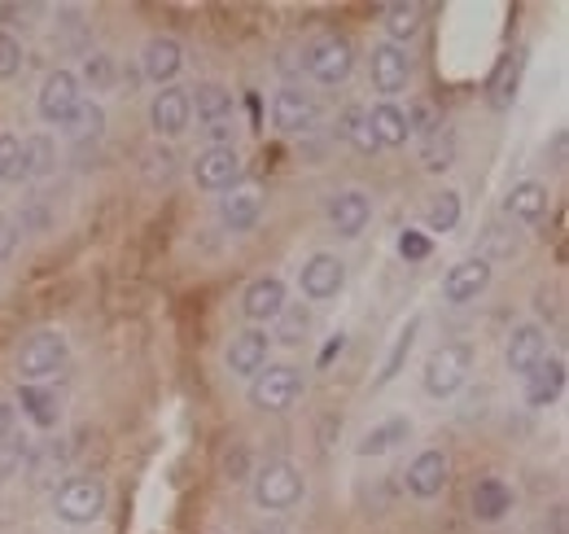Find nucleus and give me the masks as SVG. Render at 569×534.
Segmentation results:
<instances>
[{"label":"nucleus","instance_id":"obj_19","mask_svg":"<svg viewBox=\"0 0 569 534\" xmlns=\"http://www.w3.org/2000/svg\"><path fill=\"white\" fill-rule=\"evenodd\" d=\"M53 162H58V149H53V140L44 132L27 136L22 145H18V167H13V185H31V180H40V176H49L53 171Z\"/></svg>","mask_w":569,"mask_h":534},{"label":"nucleus","instance_id":"obj_11","mask_svg":"<svg viewBox=\"0 0 569 534\" xmlns=\"http://www.w3.org/2000/svg\"><path fill=\"white\" fill-rule=\"evenodd\" d=\"M316 119H320V110H316L311 92H302V88H281V92L272 97V123H277V132H284V136L311 132Z\"/></svg>","mask_w":569,"mask_h":534},{"label":"nucleus","instance_id":"obj_40","mask_svg":"<svg viewBox=\"0 0 569 534\" xmlns=\"http://www.w3.org/2000/svg\"><path fill=\"white\" fill-rule=\"evenodd\" d=\"M403 119H408V132L421 136V140H426V136H433L438 128H442V119H438V110H433L429 101H417V106H412V110H408Z\"/></svg>","mask_w":569,"mask_h":534},{"label":"nucleus","instance_id":"obj_36","mask_svg":"<svg viewBox=\"0 0 569 534\" xmlns=\"http://www.w3.org/2000/svg\"><path fill=\"white\" fill-rule=\"evenodd\" d=\"M272 325H277V342L298 346V342L307 337V329H311V312H307V307H289V303H284V312L272 320Z\"/></svg>","mask_w":569,"mask_h":534},{"label":"nucleus","instance_id":"obj_17","mask_svg":"<svg viewBox=\"0 0 569 534\" xmlns=\"http://www.w3.org/2000/svg\"><path fill=\"white\" fill-rule=\"evenodd\" d=\"M189 92L184 88H162L153 101H149V123L158 136H180L189 132Z\"/></svg>","mask_w":569,"mask_h":534},{"label":"nucleus","instance_id":"obj_15","mask_svg":"<svg viewBox=\"0 0 569 534\" xmlns=\"http://www.w3.org/2000/svg\"><path fill=\"white\" fill-rule=\"evenodd\" d=\"M268 346H272V337L263 334V329L237 334L232 346H228V355H223L228 373H232V377H254V373H263V368H268Z\"/></svg>","mask_w":569,"mask_h":534},{"label":"nucleus","instance_id":"obj_33","mask_svg":"<svg viewBox=\"0 0 569 534\" xmlns=\"http://www.w3.org/2000/svg\"><path fill=\"white\" fill-rule=\"evenodd\" d=\"M451 162H456V132H451V128L442 123L438 132L421 140V167L438 176V171H447Z\"/></svg>","mask_w":569,"mask_h":534},{"label":"nucleus","instance_id":"obj_18","mask_svg":"<svg viewBox=\"0 0 569 534\" xmlns=\"http://www.w3.org/2000/svg\"><path fill=\"white\" fill-rule=\"evenodd\" d=\"M180 67H184V49H180V40H171V36H153V40L144 44L141 75L144 79H153L158 88H162V83L171 88V79L180 75Z\"/></svg>","mask_w":569,"mask_h":534},{"label":"nucleus","instance_id":"obj_1","mask_svg":"<svg viewBox=\"0 0 569 534\" xmlns=\"http://www.w3.org/2000/svg\"><path fill=\"white\" fill-rule=\"evenodd\" d=\"M53 513H58V522H67V526H92V522L106 513V482L92 477V473L67 477V482L53 491Z\"/></svg>","mask_w":569,"mask_h":534},{"label":"nucleus","instance_id":"obj_44","mask_svg":"<svg viewBox=\"0 0 569 534\" xmlns=\"http://www.w3.org/2000/svg\"><path fill=\"white\" fill-rule=\"evenodd\" d=\"M223 473H228V482H246V473H250V456H246V447H232V452L223 456Z\"/></svg>","mask_w":569,"mask_h":534},{"label":"nucleus","instance_id":"obj_5","mask_svg":"<svg viewBox=\"0 0 569 534\" xmlns=\"http://www.w3.org/2000/svg\"><path fill=\"white\" fill-rule=\"evenodd\" d=\"M302 390H307V382L293 364H268L263 373L250 377V403L259 412H289L302 399Z\"/></svg>","mask_w":569,"mask_h":534},{"label":"nucleus","instance_id":"obj_12","mask_svg":"<svg viewBox=\"0 0 569 534\" xmlns=\"http://www.w3.org/2000/svg\"><path fill=\"white\" fill-rule=\"evenodd\" d=\"M408 79H412L408 49H399V44H377L372 49V88L381 97H399L408 88Z\"/></svg>","mask_w":569,"mask_h":534},{"label":"nucleus","instance_id":"obj_7","mask_svg":"<svg viewBox=\"0 0 569 534\" xmlns=\"http://www.w3.org/2000/svg\"><path fill=\"white\" fill-rule=\"evenodd\" d=\"M79 101H83V97H79V75H74V70H53V75L40 83L36 110H40V119H44V123L62 128V123L71 119V110L79 106Z\"/></svg>","mask_w":569,"mask_h":534},{"label":"nucleus","instance_id":"obj_28","mask_svg":"<svg viewBox=\"0 0 569 534\" xmlns=\"http://www.w3.org/2000/svg\"><path fill=\"white\" fill-rule=\"evenodd\" d=\"M18 407H22V416H27L36 429H53V425L62 421L58 395L44 390V386H18Z\"/></svg>","mask_w":569,"mask_h":534},{"label":"nucleus","instance_id":"obj_16","mask_svg":"<svg viewBox=\"0 0 569 534\" xmlns=\"http://www.w3.org/2000/svg\"><path fill=\"white\" fill-rule=\"evenodd\" d=\"M566 395V359L543 355L530 373H526V403L530 407H552Z\"/></svg>","mask_w":569,"mask_h":534},{"label":"nucleus","instance_id":"obj_14","mask_svg":"<svg viewBox=\"0 0 569 534\" xmlns=\"http://www.w3.org/2000/svg\"><path fill=\"white\" fill-rule=\"evenodd\" d=\"M193 180L198 189H211V194H223L241 180V158L237 149H202L198 162H193Z\"/></svg>","mask_w":569,"mask_h":534},{"label":"nucleus","instance_id":"obj_25","mask_svg":"<svg viewBox=\"0 0 569 534\" xmlns=\"http://www.w3.org/2000/svg\"><path fill=\"white\" fill-rule=\"evenodd\" d=\"M503 210H508V219L539 224V219L548 215V185H539V180H521V185H512L508 198H503Z\"/></svg>","mask_w":569,"mask_h":534},{"label":"nucleus","instance_id":"obj_13","mask_svg":"<svg viewBox=\"0 0 569 534\" xmlns=\"http://www.w3.org/2000/svg\"><path fill=\"white\" fill-rule=\"evenodd\" d=\"M447 477H451V461H447V452H421L408 473H403V486H408V495H417V500H433V495H442V486H447Z\"/></svg>","mask_w":569,"mask_h":534},{"label":"nucleus","instance_id":"obj_23","mask_svg":"<svg viewBox=\"0 0 569 534\" xmlns=\"http://www.w3.org/2000/svg\"><path fill=\"white\" fill-rule=\"evenodd\" d=\"M263 215V194L259 189H232L228 198L219 201V219L228 233H250Z\"/></svg>","mask_w":569,"mask_h":534},{"label":"nucleus","instance_id":"obj_30","mask_svg":"<svg viewBox=\"0 0 569 534\" xmlns=\"http://www.w3.org/2000/svg\"><path fill=\"white\" fill-rule=\"evenodd\" d=\"M408 438H412V421H408V416H390V421H381L377 429L363 434L359 456H386V452H395V447L408 443Z\"/></svg>","mask_w":569,"mask_h":534},{"label":"nucleus","instance_id":"obj_22","mask_svg":"<svg viewBox=\"0 0 569 534\" xmlns=\"http://www.w3.org/2000/svg\"><path fill=\"white\" fill-rule=\"evenodd\" d=\"M67 461H71V447H67V443H58V438H44V443L27 447L22 473H27V482H31V486H44V482H53V477L67 468Z\"/></svg>","mask_w":569,"mask_h":534},{"label":"nucleus","instance_id":"obj_8","mask_svg":"<svg viewBox=\"0 0 569 534\" xmlns=\"http://www.w3.org/2000/svg\"><path fill=\"white\" fill-rule=\"evenodd\" d=\"M342 285H347V267H342V259H333V255H311V259L302 264V271H298V289H302V298H311V303L338 298Z\"/></svg>","mask_w":569,"mask_h":534},{"label":"nucleus","instance_id":"obj_34","mask_svg":"<svg viewBox=\"0 0 569 534\" xmlns=\"http://www.w3.org/2000/svg\"><path fill=\"white\" fill-rule=\"evenodd\" d=\"M338 136H342L356 154H377V149H381V145L372 140V128H368V110H359V106L342 110V119H338Z\"/></svg>","mask_w":569,"mask_h":534},{"label":"nucleus","instance_id":"obj_46","mask_svg":"<svg viewBox=\"0 0 569 534\" xmlns=\"http://www.w3.org/2000/svg\"><path fill=\"white\" fill-rule=\"evenodd\" d=\"M13 434V403H0V443Z\"/></svg>","mask_w":569,"mask_h":534},{"label":"nucleus","instance_id":"obj_48","mask_svg":"<svg viewBox=\"0 0 569 534\" xmlns=\"http://www.w3.org/2000/svg\"><path fill=\"white\" fill-rule=\"evenodd\" d=\"M250 534H289V531H284L281 522H263V526H254Z\"/></svg>","mask_w":569,"mask_h":534},{"label":"nucleus","instance_id":"obj_2","mask_svg":"<svg viewBox=\"0 0 569 534\" xmlns=\"http://www.w3.org/2000/svg\"><path fill=\"white\" fill-rule=\"evenodd\" d=\"M473 373V346L465 342H447L438 346L426 359V373H421V386H426L429 399H451Z\"/></svg>","mask_w":569,"mask_h":534},{"label":"nucleus","instance_id":"obj_42","mask_svg":"<svg viewBox=\"0 0 569 534\" xmlns=\"http://www.w3.org/2000/svg\"><path fill=\"white\" fill-rule=\"evenodd\" d=\"M429 250H433L429 237L426 233H417V228H408V233L399 237V255H403V259H426Z\"/></svg>","mask_w":569,"mask_h":534},{"label":"nucleus","instance_id":"obj_9","mask_svg":"<svg viewBox=\"0 0 569 534\" xmlns=\"http://www.w3.org/2000/svg\"><path fill=\"white\" fill-rule=\"evenodd\" d=\"M284 312V280L281 276H259L246 285L241 294V316L259 329V325H272L277 316Z\"/></svg>","mask_w":569,"mask_h":534},{"label":"nucleus","instance_id":"obj_6","mask_svg":"<svg viewBox=\"0 0 569 534\" xmlns=\"http://www.w3.org/2000/svg\"><path fill=\"white\" fill-rule=\"evenodd\" d=\"M302 70L316 79V83H342L351 70H356V49H351V40H342V36H325V40H316V44H307V53H302Z\"/></svg>","mask_w":569,"mask_h":534},{"label":"nucleus","instance_id":"obj_39","mask_svg":"<svg viewBox=\"0 0 569 534\" xmlns=\"http://www.w3.org/2000/svg\"><path fill=\"white\" fill-rule=\"evenodd\" d=\"M27 438H18V434H9L4 443H0V486L9 482V477H18L22 473V461H27Z\"/></svg>","mask_w":569,"mask_h":534},{"label":"nucleus","instance_id":"obj_45","mask_svg":"<svg viewBox=\"0 0 569 534\" xmlns=\"http://www.w3.org/2000/svg\"><path fill=\"white\" fill-rule=\"evenodd\" d=\"M13 246H18V233H13V219H4V215H0V267H4V259L13 255Z\"/></svg>","mask_w":569,"mask_h":534},{"label":"nucleus","instance_id":"obj_49","mask_svg":"<svg viewBox=\"0 0 569 534\" xmlns=\"http://www.w3.org/2000/svg\"><path fill=\"white\" fill-rule=\"evenodd\" d=\"M0 185H4V180H0Z\"/></svg>","mask_w":569,"mask_h":534},{"label":"nucleus","instance_id":"obj_10","mask_svg":"<svg viewBox=\"0 0 569 534\" xmlns=\"http://www.w3.org/2000/svg\"><path fill=\"white\" fill-rule=\"evenodd\" d=\"M487 285H491V259L478 255V259H465V264H456L447 271L442 298L456 303V307H465V303H478L487 294Z\"/></svg>","mask_w":569,"mask_h":534},{"label":"nucleus","instance_id":"obj_31","mask_svg":"<svg viewBox=\"0 0 569 534\" xmlns=\"http://www.w3.org/2000/svg\"><path fill=\"white\" fill-rule=\"evenodd\" d=\"M106 132V110L97 101H79L71 110V119L62 123V136L74 140V145H88V140H101Z\"/></svg>","mask_w":569,"mask_h":534},{"label":"nucleus","instance_id":"obj_27","mask_svg":"<svg viewBox=\"0 0 569 534\" xmlns=\"http://www.w3.org/2000/svg\"><path fill=\"white\" fill-rule=\"evenodd\" d=\"M189 115H198L207 128L232 119V92L223 83H198V88H189Z\"/></svg>","mask_w":569,"mask_h":534},{"label":"nucleus","instance_id":"obj_24","mask_svg":"<svg viewBox=\"0 0 569 534\" xmlns=\"http://www.w3.org/2000/svg\"><path fill=\"white\" fill-rule=\"evenodd\" d=\"M368 128H372V140H377L381 149H403V145L412 140L408 119H403V110H399L395 101L372 106V110H368Z\"/></svg>","mask_w":569,"mask_h":534},{"label":"nucleus","instance_id":"obj_41","mask_svg":"<svg viewBox=\"0 0 569 534\" xmlns=\"http://www.w3.org/2000/svg\"><path fill=\"white\" fill-rule=\"evenodd\" d=\"M18 67H22V40L0 27V79H13Z\"/></svg>","mask_w":569,"mask_h":534},{"label":"nucleus","instance_id":"obj_35","mask_svg":"<svg viewBox=\"0 0 569 534\" xmlns=\"http://www.w3.org/2000/svg\"><path fill=\"white\" fill-rule=\"evenodd\" d=\"M456 224H460V194H451V189L433 194L426 206V228L429 233H451Z\"/></svg>","mask_w":569,"mask_h":534},{"label":"nucleus","instance_id":"obj_47","mask_svg":"<svg viewBox=\"0 0 569 534\" xmlns=\"http://www.w3.org/2000/svg\"><path fill=\"white\" fill-rule=\"evenodd\" d=\"M548 531H552V534H566V504H557V508L548 513Z\"/></svg>","mask_w":569,"mask_h":534},{"label":"nucleus","instance_id":"obj_4","mask_svg":"<svg viewBox=\"0 0 569 534\" xmlns=\"http://www.w3.org/2000/svg\"><path fill=\"white\" fill-rule=\"evenodd\" d=\"M302 491H307V482H302V473L289 465V461H268V465L250 477V495H254V504L263 513L293 508L302 500Z\"/></svg>","mask_w":569,"mask_h":534},{"label":"nucleus","instance_id":"obj_32","mask_svg":"<svg viewBox=\"0 0 569 534\" xmlns=\"http://www.w3.org/2000/svg\"><path fill=\"white\" fill-rule=\"evenodd\" d=\"M521 70H526V53H521V49L499 62L496 79H491V106H496V110H508V106H512L517 83H521Z\"/></svg>","mask_w":569,"mask_h":534},{"label":"nucleus","instance_id":"obj_38","mask_svg":"<svg viewBox=\"0 0 569 534\" xmlns=\"http://www.w3.org/2000/svg\"><path fill=\"white\" fill-rule=\"evenodd\" d=\"M83 83H88L92 92H110V88H114V58H110V53H92V58L83 62Z\"/></svg>","mask_w":569,"mask_h":534},{"label":"nucleus","instance_id":"obj_20","mask_svg":"<svg viewBox=\"0 0 569 534\" xmlns=\"http://www.w3.org/2000/svg\"><path fill=\"white\" fill-rule=\"evenodd\" d=\"M368 219H372L368 194L347 189V194H333V198H329V224H333L338 237H359V233L368 228Z\"/></svg>","mask_w":569,"mask_h":534},{"label":"nucleus","instance_id":"obj_29","mask_svg":"<svg viewBox=\"0 0 569 534\" xmlns=\"http://www.w3.org/2000/svg\"><path fill=\"white\" fill-rule=\"evenodd\" d=\"M386 44H408V40H417L421 36V27H426V4H386Z\"/></svg>","mask_w":569,"mask_h":534},{"label":"nucleus","instance_id":"obj_3","mask_svg":"<svg viewBox=\"0 0 569 534\" xmlns=\"http://www.w3.org/2000/svg\"><path fill=\"white\" fill-rule=\"evenodd\" d=\"M67 355H71V346H67V337L58 334V329L31 334L27 346L18 350V377H22V386H40V382L58 377L67 368Z\"/></svg>","mask_w":569,"mask_h":534},{"label":"nucleus","instance_id":"obj_43","mask_svg":"<svg viewBox=\"0 0 569 534\" xmlns=\"http://www.w3.org/2000/svg\"><path fill=\"white\" fill-rule=\"evenodd\" d=\"M18 136L13 132H0V180H9L13 176V167H18Z\"/></svg>","mask_w":569,"mask_h":534},{"label":"nucleus","instance_id":"obj_21","mask_svg":"<svg viewBox=\"0 0 569 534\" xmlns=\"http://www.w3.org/2000/svg\"><path fill=\"white\" fill-rule=\"evenodd\" d=\"M543 355H548V337H543L539 325H517V329L508 334L503 359H508V368H512V373H521V377H526Z\"/></svg>","mask_w":569,"mask_h":534},{"label":"nucleus","instance_id":"obj_37","mask_svg":"<svg viewBox=\"0 0 569 534\" xmlns=\"http://www.w3.org/2000/svg\"><path fill=\"white\" fill-rule=\"evenodd\" d=\"M417 325H421V320H408V329L395 337V346H390V355H386V368H381L377 386H390V382L399 377V368H403V359H408V350H412V342H417Z\"/></svg>","mask_w":569,"mask_h":534},{"label":"nucleus","instance_id":"obj_26","mask_svg":"<svg viewBox=\"0 0 569 534\" xmlns=\"http://www.w3.org/2000/svg\"><path fill=\"white\" fill-rule=\"evenodd\" d=\"M512 486L503 482V477H482L478 486H473V517L478 522H499V517H508L512 513Z\"/></svg>","mask_w":569,"mask_h":534}]
</instances>
